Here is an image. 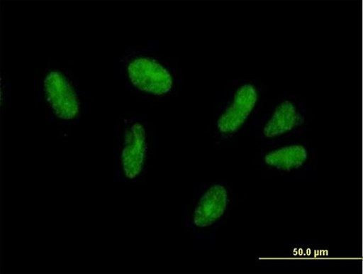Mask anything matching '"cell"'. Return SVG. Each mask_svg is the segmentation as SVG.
Masks as SVG:
<instances>
[{
    "label": "cell",
    "mask_w": 363,
    "mask_h": 274,
    "mask_svg": "<svg viewBox=\"0 0 363 274\" xmlns=\"http://www.w3.org/2000/svg\"><path fill=\"white\" fill-rule=\"evenodd\" d=\"M266 87L261 82L245 79L234 85L216 112L212 133L221 144L237 137L264 105Z\"/></svg>",
    "instance_id": "6da1fadb"
},
{
    "label": "cell",
    "mask_w": 363,
    "mask_h": 274,
    "mask_svg": "<svg viewBox=\"0 0 363 274\" xmlns=\"http://www.w3.org/2000/svg\"><path fill=\"white\" fill-rule=\"evenodd\" d=\"M313 112L303 99L295 96H281L264 104L256 128L259 140L268 145L286 139L303 137L309 129Z\"/></svg>",
    "instance_id": "7a4b0ae2"
},
{
    "label": "cell",
    "mask_w": 363,
    "mask_h": 274,
    "mask_svg": "<svg viewBox=\"0 0 363 274\" xmlns=\"http://www.w3.org/2000/svg\"><path fill=\"white\" fill-rule=\"evenodd\" d=\"M315 151L303 137L264 145L259 160L262 170L274 176L303 177L311 173Z\"/></svg>",
    "instance_id": "3957f363"
},
{
    "label": "cell",
    "mask_w": 363,
    "mask_h": 274,
    "mask_svg": "<svg viewBox=\"0 0 363 274\" xmlns=\"http://www.w3.org/2000/svg\"><path fill=\"white\" fill-rule=\"evenodd\" d=\"M232 203L229 185L213 182L201 187L188 215V228L202 231L217 226L225 217Z\"/></svg>",
    "instance_id": "277c9868"
},
{
    "label": "cell",
    "mask_w": 363,
    "mask_h": 274,
    "mask_svg": "<svg viewBox=\"0 0 363 274\" xmlns=\"http://www.w3.org/2000/svg\"><path fill=\"white\" fill-rule=\"evenodd\" d=\"M133 85L143 92L163 96L173 88V78L169 71L155 60L136 57L127 67Z\"/></svg>",
    "instance_id": "5b68a950"
},
{
    "label": "cell",
    "mask_w": 363,
    "mask_h": 274,
    "mask_svg": "<svg viewBox=\"0 0 363 274\" xmlns=\"http://www.w3.org/2000/svg\"><path fill=\"white\" fill-rule=\"evenodd\" d=\"M48 102L50 107L63 120H72L79 113V102L69 82L59 72H51L45 80Z\"/></svg>",
    "instance_id": "8992f818"
},
{
    "label": "cell",
    "mask_w": 363,
    "mask_h": 274,
    "mask_svg": "<svg viewBox=\"0 0 363 274\" xmlns=\"http://www.w3.org/2000/svg\"><path fill=\"white\" fill-rule=\"evenodd\" d=\"M147 153V137L144 126L134 123L125 131L121 165L126 178L135 180L143 171Z\"/></svg>",
    "instance_id": "52a82bcc"
}]
</instances>
